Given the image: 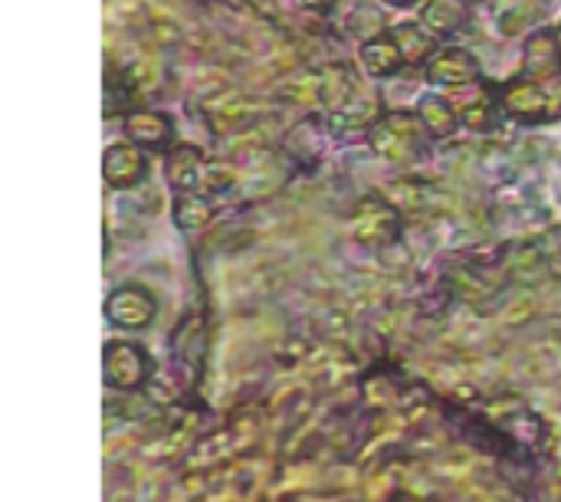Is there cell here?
<instances>
[{
    "instance_id": "6da1fadb",
    "label": "cell",
    "mask_w": 561,
    "mask_h": 502,
    "mask_svg": "<svg viewBox=\"0 0 561 502\" xmlns=\"http://www.w3.org/2000/svg\"><path fill=\"white\" fill-rule=\"evenodd\" d=\"M503 112L519 122H552L561 118V72L552 79L519 76L500 89Z\"/></svg>"
},
{
    "instance_id": "7a4b0ae2",
    "label": "cell",
    "mask_w": 561,
    "mask_h": 502,
    "mask_svg": "<svg viewBox=\"0 0 561 502\" xmlns=\"http://www.w3.org/2000/svg\"><path fill=\"white\" fill-rule=\"evenodd\" d=\"M424 122L421 115H408V112H394V115H381L371 128V141L375 151L388 155L391 161H414L424 151Z\"/></svg>"
},
{
    "instance_id": "3957f363",
    "label": "cell",
    "mask_w": 561,
    "mask_h": 502,
    "mask_svg": "<svg viewBox=\"0 0 561 502\" xmlns=\"http://www.w3.org/2000/svg\"><path fill=\"white\" fill-rule=\"evenodd\" d=\"M480 79V66L467 49H444L427 62V82L444 85V89H460Z\"/></svg>"
},
{
    "instance_id": "277c9868",
    "label": "cell",
    "mask_w": 561,
    "mask_h": 502,
    "mask_svg": "<svg viewBox=\"0 0 561 502\" xmlns=\"http://www.w3.org/2000/svg\"><path fill=\"white\" fill-rule=\"evenodd\" d=\"M141 151H145V148H138L135 141H118V145H112V148L105 151V158H102V174H105V181H108L112 187H135V184H141V181H145V171H148Z\"/></svg>"
},
{
    "instance_id": "5b68a950",
    "label": "cell",
    "mask_w": 561,
    "mask_h": 502,
    "mask_svg": "<svg viewBox=\"0 0 561 502\" xmlns=\"http://www.w3.org/2000/svg\"><path fill=\"white\" fill-rule=\"evenodd\" d=\"M125 135L145 151H171L174 125L168 115H158V112H131L125 118Z\"/></svg>"
},
{
    "instance_id": "8992f818",
    "label": "cell",
    "mask_w": 561,
    "mask_h": 502,
    "mask_svg": "<svg viewBox=\"0 0 561 502\" xmlns=\"http://www.w3.org/2000/svg\"><path fill=\"white\" fill-rule=\"evenodd\" d=\"M108 319L122 329H145L154 319V299L138 286H122L108 299Z\"/></svg>"
},
{
    "instance_id": "52a82bcc",
    "label": "cell",
    "mask_w": 561,
    "mask_h": 502,
    "mask_svg": "<svg viewBox=\"0 0 561 502\" xmlns=\"http://www.w3.org/2000/svg\"><path fill=\"white\" fill-rule=\"evenodd\" d=\"M105 375L118 388H135L148 375V358L131 342H112L105 349Z\"/></svg>"
},
{
    "instance_id": "ba28073f",
    "label": "cell",
    "mask_w": 561,
    "mask_h": 502,
    "mask_svg": "<svg viewBox=\"0 0 561 502\" xmlns=\"http://www.w3.org/2000/svg\"><path fill=\"white\" fill-rule=\"evenodd\" d=\"M561 72V43L552 30H539L526 43V72L533 79H552Z\"/></svg>"
},
{
    "instance_id": "9c48e42d",
    "label": "cell",
    "mask_w": 561,
    "mask_h": 502,
    "mask_svg": "<svg viewBox=\"0 0 561 502\" xmlns=\"http://www.w3.org/2000/svg\"><path fill=\"white\" fill-rule=\"evenodd\" d=\"M362 62H365V69H368L371 76H378V79L394 76V72L404 66V53H401L394 33H381V36L368 39V43L362 46Z\"/></svg>"
},
{
    "instance_id": "30bf717a",
    "label": "cell",
    "mask_w": 561,
    "mask_h": 502,
    "mask_svg": "<svg viewBox=\"0 0 561 502\" xmlns=\"http://www.w3.org/2000/svg\"><path fill=\"white\" fill-rule=\"evenodd\" d=\"M164 178L168 184L181 194V191H194L197 178H201V151L194 145H178L168 151L164 161Z\"/></svg>"
},
{
    "instance_id": "8fae6325",
    "label": "cell",
    "mask_w": 561,
    "mask_h": 502,
    "mask_svg": "<svg viewBox=\"0 0 561 502\" xmlns=\"http://www.w3.org/2000/svg\"><path fill=\"white\" fill-rule=\"evenodd\" d=\"M417 115H421L424 128H427L434 138H447V135H454L457 125H460V115H457L454 102H450L447 95H437V92H431V95L421 99Z\"/></svg>"
},
{
    "instance_id": "7c38bea8",
    "label": "cell",
    "mask_w": 561,
    "mask_h": 502,
    "mask_svg": "<svg viewBox=\"0 0 561 502\" xmlns=\"http://www.w3.org/2000/svg\"><path fill=\"white\" fill-rule=\"evenodd\" d=\"M421 20L437 36H454L467 23V3L463 0H427L421 10Z\"/></svg>"
},
{
    "instance_id": "4fadbf2b",
    "label": "cell",
    "mask_w": 561,
    "mask_h": 502,
    "mask_svg": "<svg viewBox=\"0 0 561 502\" xmlns=\"http://www.w3.org/2000/svg\"><path fill=\"white\" fill-rule=\"evenodd\" d=\"M394 39L404 53V62L421 66L431 53H434V36L427 30H421V23H401L394 26Z\"/></svg>"
},
{
    "instance_id": "5bb4252c",
    "label": "cell",
    "mask_w": 561,
    "mask_h": 502,
    "mask_svg": "<svg viewBox=\"0 0 561 502\" xmlns=\"http://www.w3.org/2000/svg\"><path fill=\"white\" fill-rule=\"evenodd\" d=\"M174 220L181 230H197L210 220V204L204 197H197L194 191H181L174 197Z\"/></svg>"
},
{
    "instance_id": "9a60e30c",
    "label": "cell",
    "mask_w": 561,
    "mask_h": 502,
    "mask_svg": "<svg viewBox=\"0 0 561 502\" xmlns=\"http://www.w3.org/2000/svg\"><path fill=\"white\" fill-rule=\"evenodd\" d=\"M302 7H309V10H329L335 0H299Z\"/></svg>"
},
{
    "instance_id": "2e32d148",
    "label": "cell",
    "mask_w": 561,
    "mask_h": 502,
    "mask_svg": "<svg viewBox=\"0 0 561 502\" xmlns=\"http://www.w3.org/2000/svg\"><path fill=\"white\" fill-rule=\"evenodd\" d=\"M385 3H391V7H411V3H417V0H385Z\"/></svg>"
},
{
    "instance_id": "e0dca14e",
    "label": "cell",
    "mask_w": 561,
    "mask_h": 502,
    "mask_svg": "<svg viewBox=\"0 0 561 502\" xmlns=\"http://www.w3.org/2000/svg\"><path fill=\"white\" fill-rule=\"evenodd\" d=\"M556 36H559V43H561V23H559V30H556Z\"/></svg>"
}]
</instances>
